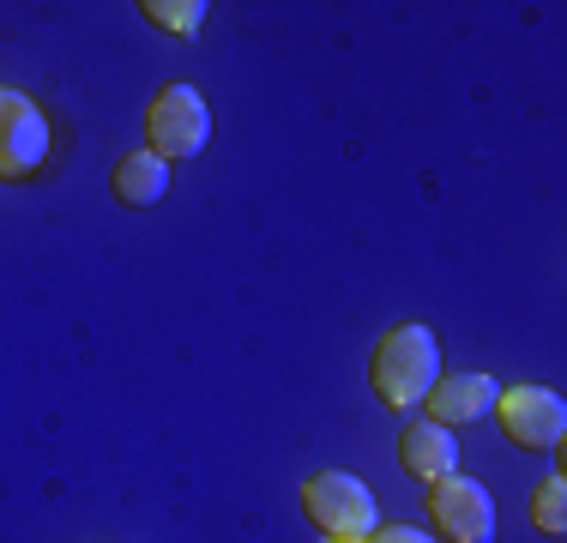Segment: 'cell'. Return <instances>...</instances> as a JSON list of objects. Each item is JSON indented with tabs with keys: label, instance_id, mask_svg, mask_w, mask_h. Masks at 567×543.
I'll return each mask as SVG.
<instances>
[{
	"label": "cell",
	"instance_id": "1",
	"mask_svg": "<svg viewBox=\"0 0 567 543\" xmlns=\"http://www.w3.org/2000/svg\"><path fill=\"white\" fill-rule=\"evenodd\" d=\"M369 380H374V399L386 411H411L435 392L441 380V338L429 332L423 320H404L374 345V362H369Z\"/></svg>",
	"mask_w": 567,
	"mask_h": 543
},
{
	"label": "cell",
	"instance_id": "2",
	"mask_svg": "<svg viewBox=\"0 0 567 543\" xmlns=\"http://www.w3.org/2000/svg\"><path fill=\"white\" fill-rule=\"evenodd\" d=\"M302 513L327 537H374L381 532V508H374L369 483L350 478V471H320V478H308Z\"/></svg>",
	"mask_w": 567,
	"mask_h": 543
},
{
	"label": "cell",
	"instance_id": "3",
	"mask_svg": "<svg viewBox=\"0 0 567 543\" xmlns=\"http://www.w3.org/2000/svg\"><path fill=\"white\" fill-rule=\"evenodd\" d=\"M145 140H152V152L175 163V157H199L212 140V103L199 85H169L157 91L152 115H145Z\"/></svg>",
	"mask_w": 567,
	"mask_h": 543
},
{
	"label": "cell",
	"instance_id": "4",
	"mask_svg": "<svg viewBox=\"0 0 567 543\" xmlns=\"http://www.w3.org/2000/svg\"><path fill=\"white\" fill-rule=\"evenodd\" d=\"M495 417H502L507 441L532 447V453H556L561 434H567V404L556 387H502Z\"/></svg>",
	"mask_w": 567,
	"mask_h": 543
},
{
	"label": "cell",
	"instance_id": "5",
	"mask_svg": "<svg viewBox=\"0 0 567 543\" xmlns=\"http://www.w3.org/2000/svg\"><path fill=\"white\" fill-rule=\"evenodd\" d=\"M49 163V115L24 91L0 85V182H24Z\"/></svg>",
	"mask_w": 567,
	"mask_h": 543
},
{
	"label": "cell",
	"instance_id": "6",
	"mask_svg": "<svg viewBox=\"0 0 567 543\" xmlns=\"http://www.w3.org/2000/svg\"><path fill=\"white\" fill-rule=\"evenodd\" d=\"M429 513L441 543H495V495L471 478L429 483Z\"/></svg>",
	"mask_w": 567,
	"mask_h": 543
},
{
	"label": "cell",
	"instance_id": "7",
	"mask_svg": "<svg viewBox=\"0 0 567 543\" xmlns=\"http://www.w3.org/2000/svg\"><path fill=\"white\" fill-rule=\"evenodd\" d=\"M495 399H502L495 375H477V369H471V375H441V380H435V399H429V404H435L429 417H435L441 429L483 423V417L495 411Z\"/></svg>",
	"mask_w": 567,
	"mask_h": 543
},
{
	"label": "cell",
	"instance_id": "8",
	"mask_svg": "<svg viewBox=\"0 0 567 543\" xmlns=\"http://www.w3.org/2000/svg\"><path fill=\"white\" fill-rule=\"evenodd\" d=\"M399 459H404V471L423 478V483L458 478V441H453V429L435 423V417H423V423H411L399 434Z\"/></svg>",
	"mask_w": 567,
	"mask_h": 543
},
{
	"label": "cell",
	"instance_id": "9",
	"mask_svg": "<svg viewBox=\"0 0 567 543\" xmlns=\"http://www.w3.org/2000/svg\"><path fill=\"white\" fill-rule=\"evenodd\" d=\"M164 194H169V163L157 157L152 145H140V152H127L115 163V199L121 206L145 212V206H157Z\"/></svg>",
	"mask_w": 567,
	"mask_h": 543
},
{
	"label": "cell",
	"instance_id": "10",
	"mask_svg": "<svg viewBox=\"0 0 567 543\" xmlns=\"http://www.w3.org/2000/svg\"><path fill=\"white\" fill-rule=\"evenodd\" d=\"M140 12L175 37H199V24H206V0H145Z\"/></svg>",
	"mask_w": 567,
	"mask_h": 543
},
{
	"label": "cell",
	"instance_id": "11",
	"mask_svg": "<svg viewBox=\"0 0 567 543\" xmlns=\"http://www.w3.org/2000/svg\"><path fill=\"white\" fill-rule=\"evenodd\" d=\"M561 495H567V483H561V471H556V478L537 489V532H549V537H561V532H567V508H561Z\"/></svg>",
	"mask_w": 567,
	"mask_h": 543
},
{
	"label": "cell",
	"instance_id": "12",
	"mask_svg": "<svg viewBox=\"0 0 567 543\" xmlns=\"http://www.w3.org/2000/svg\"><path fill=\"white\" fill-rule=\"evenodd\" d=\"M369 543H435V532H416V525H386V532H374Z\"/></svg>",
	"mask_w": 567,
	"mask_h": 543
},
{
	"label": "cell",
	"instance_id": "13",
	"mask_svg": "<svg viewBox=\"0 0 567 543\" xmlns=\"http://www.w3.org/2000/svg\"><path fill=\"white\" fill-rule=\"evenodd\" d=\"M327 543H369V537H327Z\"/></svg>",
	"mask_w": 567,
	"mask_h": 543
}]
</instances>
